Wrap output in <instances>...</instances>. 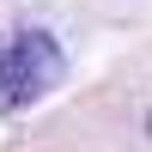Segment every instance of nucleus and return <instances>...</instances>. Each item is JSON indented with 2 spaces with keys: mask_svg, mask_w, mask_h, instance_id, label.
Listing matches in <instances>:
<instances>
[{
  "mask_svg": "<svg viewBox=\"0 0 152 152\" xmlns=\"http://www.w3.org/2000/svg\"><path fill=\"white\" fill-rule=\"evenodd\" d=\"M0 110H6V79H0Z\"/></svg>",
  "mask_w": 152,
  "mask_h": 152,
  "instance_id": "nucleus-2",
  "label": "nucleus"
},
{
  "mask_svg": "<svg viewBox=\"0 0 152 152\" xmlns=\"http://www.w3.org/2000/svg\"><path fill=\"white\" fill-rule=\"evenodd\" d=\"M0 79H6V110L43 97L49 85L61 79V49H55V37H43V31L0 37Z\"/></svg>",
  "mask_w": 152,
  "mask_h": 152,
  "instance_id": "nucleus-1",
  "label": "nucleus"
}]
</instances>
